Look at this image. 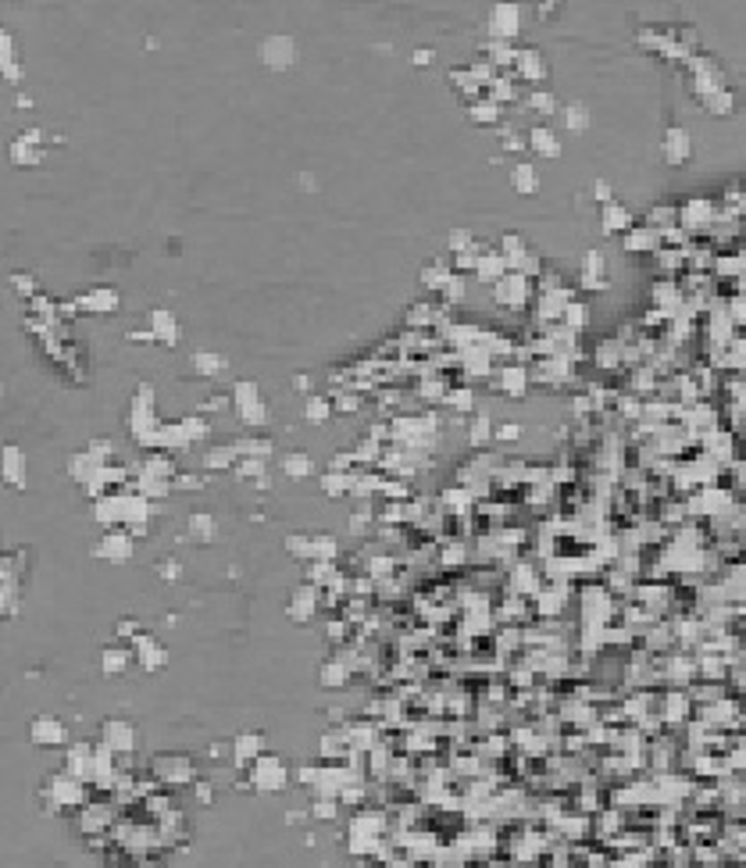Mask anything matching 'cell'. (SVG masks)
Returning a JSON list of instances; mask_svg holds the SVG:
<instances>
[{"label":"cell","instance_id":"6da1fadb","mask_svg":"<svg viewBox=\"0 0 746 868\" xmlns=\"http://www.w3.org/2000/svg\"><path fill=\"white\" fill-rule=\"evenodd\" d=\"M661 150H664V161L668 165H685L689 154H693V140L682 125H668L664 136H661Z\"/></svg>","mask_w":746,"mask_h":868},{"label":"cell","instance_id":"7a4b0ae2","mask_svg":"<svg viewBox=\"0 0 746 868\" xmlns=\"http://www.w3.org/2000/svg\"><path fill=\"white\" fill-rule=\"evenodd\" d=\"M515 65H518V72L525 79H543V72H547V65H543V58L536 51H518L515 54Z\"/></svg>","mask_w":746,"mask_h":868},{"label":"cell","instance_id":"3957f363","mask_svg":"<svg viewBox=\"0 0 746 868\" xmlns=\"http://www.w3.org/2000/svg\"><path fill=\"white\" fill-rule=\"evenodd\" d=\"M632 225V215L621 204H607L604 207V232H625Z\"/></svg>","mask_w":746,"mask_h":868},{"label":"cell","instance_id":"277c9868","mask_svg":"<svg viewBox=\"0 0 746 868\" xmlns=\"http://www.w3.org/2000/svg\"><path fill=\"white\" fill-rule=\"evenodd\" d=\"M532 150H540L547 157H557L561 154V143H557V136L550 129H532Z\"/></svg>","mask_w":746,"mask_h":868},{"label":"cell","instance_id":"5b68a950","mask_svg":"<svg viewBox=\"0 0 746 868\" xmlns=\"http://www.w3.org/2000/svg\"><path fill=\"white\" fill-rule=\"evenodd\" d=\"M511 182L522 190V193H536V186H540V175H536V168L532 165H518L515 172H511Z\"/></svg>","mask_w":746,"mask_h":868},{"label":"cell","instance_id":"8992f818","mask_svg":"<svg viewBox=\"0 0 746 868\" xmlns=\"http://www.w3.org/2000/svg\"><path fill=\"white\" fill-rule=\"evenodd\" d=\"M657 247V232L646 225V229H639L636 236L632 232H625V250H653Z\"/></svg>","mask_w":746,"mask_h":868},{"label":"cell","instance_id":"52a82bcc","mask_svg":"<svg viewBox=\"0 0 746 868\" xmlns=\"http://www.w3.org/2000/svg\"><path fill=\"white\" fill-rule=\"evenodd\" d=\"M564 118H568V129H572V133H586V129H589V111H586V104H579V100L564 111Z\"/></svg>","mask_w":746,"mask_h":868},{"label":"cell","instance_id":"ba28073f","mask_svg":"<svg viewBox=\"0 0 746 868\" xmlns=\"http://www.w3.org/2000/svg\"><path fill=\"white\" fill-rule=\"evenodd\" d=\"M707 111H714V115H732V111H735V100H732V93H728V90H718V93H710V97H707Z\"/></svg>","mask_w":746,"mask_h":868},{"label":"cell","instance_id":"9c48e42d","mask_svg":"<svg viewBox=\"0 0 746 868\" xmlns=\"http://www.w3.org/2000/svg\"><path fill=\"white\" fill-rule=\"evenodd\" d=\"M443 294H446L450 301H457V297H464V279H461V275H450V282L443 286Z\"/></svg>","mask_w":746,"mask_h":868},{"label":"cell","instance_id":"30bf717a","mask_svg":"<svg viewBox=\"0 0 746 868\" xmlns=\"http://www.w3.org/2000/svg\"><path fill=\"white\" fill-rule=\"evenodd\" d=\"M532 108H536L540 115H550V111H554V93H536V97H532Z\"/></svg>","mask_w":746,"mask_h":868},{"label":"cell","instance_id":"8fae6325","mask_svg":"<svg viewBox=\"0 0 746 868\" xmlns=\"http://www.w3.org/2000/svg\"><path fill=\"white\" fill-rule=\"evenodd\" d=\"M286 468H293V475H308L311 461H308V458H300V454H293V458H286Z\"/></svg>","mask_w":746,"mask_h":868},{"label":"cell","instance_id":"7c38bea8","mask_svg":"<svg viewBox=\"0 0 746 868\" xmlns=\"http://www.w3.org/2000/svg\"><path fill=\"white\" fill-rule=\"evenodd\" d=\"M325 411H329V404H325V401H311V404H308V418H311V422H322V418H325Z\"/></svg>","mask_w":746,"mask_h":868},{"label":"cell","instance_id":"4fadbf2b","mask_svg":"<svg viewBox=\"0 0 746 868\" xmlns=\"http://www.w3.org/2000/svg\"><path fill=\"white\" fill-rule=\"evenodd\" d=\"M485 433H489V422H485V418H478V422L471 425V443H482V436H485Z\"/></svg>","mask_w":746,"mask_h":868},{"label":"cell","instance_id":"5bb4252c","mask_svg":"<svg viewBox=\"0 0 746 868\" xmlns=\"http://www.w3.org/2000/svg\"><path fill=\"white\" fill-rule=\"evenodd\" d=\"M568 322H572V326H586V308H575V304H572V308H568Z\"/></svg>","mask_w":746,"mask_h":868},{"label":"cell","instance_id":"9a60e30c","mask_svg":"<svg viewBox=\"0 0 746 868\" xmlns=\"http://www.w3.org/2000/svg\"><path fill=\"white\" fill-rule=\"evenodd\" d=\"M593 193H597V200H611V182H604V179H600Z\"/></svg>","mask_w":746,"mask_h":868}]
</instances>
